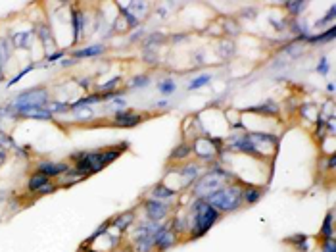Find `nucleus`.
<instances>
[{
	"label": "nucleus",
	"instance_id": "1",
	"mask_svg": "<svg viewBox=\"0 0 336 252\" xmlns=\"http://www.w3.org/2000/svg\"><path fill=\"white\" fill-rule=\"evenodd\" d=\"M129 142H119V146H113L108 150H92V152H79V154H73L75 158V169L81 173V175H92V173H98L100 169H104L108 164L115 162L123 150H127Z\"/></svg>",
	"mask_w": 336,
	"mask_h": 252
},
{
	"label": "nucleus",
	"instance_id": "2",
	"mask_svg": "<svg viewBox=\"0 0 336 252\" xmlns=\"http://www.w3.org/2000/svg\"><path fill=\"white\" fill-rule=\"evenodd\" d=\"M219 216L221 214L213 206H209L206 202V198H196L192 202V208H190V239L204 237L217 224Z\"/></svg>",
	"mask_w": 336,
	"mask_h": 252
},
{
	"label": "nucleus",
	"instance_id": "3",
	"mask_svg": "<svg viewBox=\"0 0 336 252\" xmlns=\"http://www.w3.org/2000/svg\"><path fill=\"white\" fill-rule=\"evenodd\" d=\"M206 202L215 208L219 214L234 212L242 206V187L238 183L227 185L223 189L211 193L209 196H206Z\"/></svg>",
	"mask_w": 336,
	"mask_h": 252
},
{
	"label": "nucleus",
	"instance_id": "4",
	"mask_svg": "<svg viewBox=\"0 0 336 252\" xmlns=\"http://www.w3.org/2000/svg\"><path fill=\"white\" fill-rule=\"evenodd\" d=\"M48 102H50V98H48V91L45 87H33V89L20 92L14 98L12 110L20 115L27 110H33V108H45Z\"/></svg>",
	"mask_w": 336,
	"mask_h": 252
},
{
	"label": "nucleus",
	"instance_id": "5",
	"mask_svg": "<svg viewBox=\"0 0 336 252\" xmlns=\"http://www.w3.org/2000/svg\"><path fill=\"white\" fill-rule=\"evenodd\" d=\"M159 227H161L159 222H150V220L138 222V224L134 225L133 241H134V245H136V252L154 251V235L157 233Z\"/></svg>",
	"mask_w": 336,
	"mask_h": 252
},
{
	"label": "nucleus",
	"instance_id": "6",
	"mask_svg": "<svg viewBox=\"0 0 336 252\" xmlns=\"http://www.w3.org/2000/svg\"><path fill=\"white\" fill-rule=\"evenodd\" d=\"M225 181H227V179H223L221 175H217V173H213V171H209V173H206V175H200V177L196 179V183H194V195H196V198H206V196H209L211 193L223 189Z\"/></svg>",
	"mask_w": 336,
	"mask_h": 252
},
{
	"label": "nucleus",
	"instance_id": "7",
	"mask_svg": "<svg viewBox=\"0 0 336 252\" xmlns=\"http://www.w3.org/2000/svg\"><path fill=\"white\" fill-rule=\"evenodd\" d=\"M144 212H146V218L150 222H161L167 218L169 214V204L165 200H156V198H148L144 200Z\"/></svg>",
	"mask_w": 336,
	"mask_h": 252
},
{
	"label": "nucleus",
	"instance_id": "8",
	"mask_svg": "<svg viewBox=\"0 0 336 252\" xmlns=\"http://www.w3.org/2000/svg\"><path fill=\"white\" fill-rule=\"evenodd\" d=\"M175 245H177V233L167 225H161L154 235V249H157L159 252H165L173 249Z\"/></svg>",
	"mask_w": 336,
	"mask_h": 252
},
{
	"label": "nucleus",
	"instance_id": "9",
	"mask_svg": "<svg viewBox=\"0 0 336 252\" xmlns=\"http://www.w3.org/2000/svg\"><path fill=\"white\" fill-rule=\"evenodd\" d=\"M142 121V115L133 112V110H119L113 114V123L117 127H134Z\"/></svg>",
	"mask_w": 336,
	"mask_h": 252
},
{
	"label": "nucleus",
	"instance_id": "10",
	"mask_svg": "<svg viewBox=\"0 0 336 252\" xmlns=\"http://www.w3.org/2000/svg\"><path fill=\"white\" fill-rule=\"evenodd\" d=\"M179 177H181V189H186V187H190L192 183H196V179L200 177V166H196V164H186V166H182L179 171Z\"/></svg>",
	"mask_w": 336,
	"mask_h": 252
},
{
	"label": "nucleus",
	"instance_id": "11",
	"mask_svg": "<svg viewBox=\"0 0 336 252\" xmlns=\"http://www.w3.org/2000/svg\"><path fill=\"white\" fill-rule=\"evenodd\" d=\"M67 169V164H64V162H41L39 164V168H37V171L39 173H43V175H46V177H58V175H62V173H66Z\"/></svg>",
	"mask_w": 336,
	"mask_h": 252
},
{
	"label": "nucleus",
	"instance_id": "12",
	"mask_svg": "<svg viewBox=\"0 0 336 252\" xmlns=\"http://www.w3.org/2000/svg\"><path fill=\"white\" fill-rule=\"evenodd\" d=\"M83 25H85V20H83V12L73 8L71 10V27H73V43H77L79 39H83Z\"/></svg>",
	"mask_w": 336,
	"mask_h": 252
},
{
	"label": "nucleus",
	"instance_id": "13",
	"mask_svg": "<svg viewBox=\"0 0 336 252\" xmlns=\"http://www.w3.org/2000/svg\"><path fill=\"white\" fill-rule=\"evenodd\" d=\"M134 222H136V218H134L133 210H127V212L119 214L117 218H112V225L113 227H117L119 231H127Z\"/></svg>",
	"mask_w": 336,
	"mask_h": 252
},
{
	"label": "nucleus",
	"instance_id": "14",
	"mask_svg": "<svg viewBox=\"0 0 336 252\" xmlns=\"http://www.w3.org/2000/svg\"><path fill=\"white\" fill-rule=\"evenodd\" d=\"M175 196H177V191L165 183H157L152 189V198H156V200H169V198H175Z\"/></svg>",
	"mask_w": 336,
	"mask_h": 252
},
{
	"label": "nucleus",
	"instance_id": "15",
	"mask_svg": "<svg viewBox=\"0 0 336 252\" xmlns=\"http://www.w3.org/2000/svg\"><path fill=\"white\" fill-rule=\"evenodd\" d=\"M265 195V189H261V187H244L242 189V202H246V204H256L261 196Z\"/></svg>",
	"mask_w": 336,
	"mask_h": 252
},
{
	"label": "nucleus",
	"instance_id": "16",
	"mask_svg": "<svg viewBox=\"0 0 336 252\" xmlns=\"http://www.w3.org/2000/svg\"><path fill=\"white\" fill-rule=\"evenodd\" d=\"M335 212L333 210H329L327 212V218H325V222H323V225H321V231H319V235L323 237V241H329V239H335Z\"/></svg>",
	"mask_w": 336,
	"mask_h": 252
},
{
	"label": "nucleus",
	"instance_id": "17",
	"mask_svg": "<svg viewBox=\"0 0 336 252\" xmlns=\"http://www.w3.org/2000/svg\"><path fill=\"white\" fill-rule=\"evenodd\" d=\"M106 50L104 45H92V46H87V48H81V50H75L71 52L73 60H81V58H92V56H100L102 52Z\"/></svg>",
	"mask_w": 336,
	"mask_h": 252
},
{
	"label": "nucleus",
	"instance_id": "18",
	"mask_svg": "<svg viewBox=\"0 0 336 252\" xmlns=\"http://www.w3.org/2000/svg\"><path fill=\"white\" fill-rule=\"evenodd\" d=\"M33 31H22V33H16L14 37H12V43H14V46L16 48H31V45H33Z\"/></svg>",
	"mask_w": 336,
	"mask_h": 252
},
{
	"label": "nucleus",
	"instance_id": "19",
	"mask_svg": "<svg viewBox=\"0 0 336 252\" xmlns=\"http://www.w3.org/2000/svg\"><path fill=\"white\" fill-rule=\"evenodd\" d=\"M190 154H192V144L181 142V144H177V146L173 148V152L169 154V158H171V160H186Z\"/></svg>",
	"mask_w": 336,
	"mask_h": 252
},
{
	"label": "nucleus",
	"instance_id": "20",
	"mask_svg": "<svg viewBox=\"0 0 336 252\" xmlns=\"http://www.w3.org/2000/svg\"><path fill=\"white\" fill-rule=\"evenodd\" d=\"M20 115L22 117H29V119H48V121L54 117V114H50L48 108H33V110H27V112H23Z\"/></svg>",
	"mask_w": 336,
	"mask_h": 252
},
{
	"label": "nucleus",
	"instance_id": "21",
	"mask_svg": "<svg viewBox=\"0 0 336 252\" xmlns=\"http://www.w3.org/2000/svg\"><path fill=\"white\" fill-rule=\"evenodd\" d=\"M336 35V29L335 27H331L327 33H321V35H308L304 41H308V43H311V45H315V43H331L333 39H335Z\"/></svg>",
	"mask_w": 336,
	"mask_h": 252
},
{
	"label": "nucleus",
	"instance_id": "22",
	"mask_svg": "<svg viewBox=\"0 0 336 252\" xmlns=\"http://www.w3.org/2000/svg\"><path fill=\"white\" fill-rule=\"evenodd\" d=\"M50 183V177H46V175H43V173H35V175H31V179H29V183H27V187H29V191H39L43 185Z\"/></svg>",
	"mask_w": 336,
	"mask_h": 252
},
{
	"label": "nucleus",
	"instance_id": "23",
	"mask_svg": "<svg viewBox=\"0 0 336 252\" xmlns=\"http://www.w3.org/2000/svg\"><path fill=\"white\" fill-rule=\"evenodd\" d=\"M37 31H39V39H41V43H43L45 46L52 48V46L56 45V41L52 39L50 29H48V25H39V27H37Z\"/></svg>",
	"mask_w": 336,
	"mask_h": 252
},
{
	"label": "nucleus",
	"instance_id": "24",
	"mask_svg": "<svg viewBox=\"0 0 336 252\" xmlns=\"http://www.w3.org/2000/svg\"><path fill=\"white\" fill-rule=\"evenodd\" d=\"M211 81V73H202V75H198V77H194L190 83H188V91H196V89H200V87H206L207 83Z\"/></svg>",
	"mask_w": 336,
	"mask_h": 252
},
{
	"label": "nucleus",
	"instance_id": "25",
	"mask_svg": "<svg viewBox=\"0 0 336 252\" xmlns=\"http://www.w3.org/2000/svg\"><path fill=\"white\" fill-rule=\"evenodd\" d=\"M157 91L161 92L163 96H169V94H173L177 91V83L173 79H163V81L157 83Z\"/></svg>",
	"mask_w": 336,
	"mask_h": 252
},
{
	"label": "nucleus",
	"instance_id": "26",
	"mask_svg": "<svg viewBox=\"0 0 336 252\" xmlns=\"http://www.w3.org/2000/svg\"><path fill=\"white\" fill-rule=\"evenodd\" d=\"M284 6L288 8V12H290L292 16H298V14H302V12L306 10L308 2H304V0H294V2H286Z\"/></svg>",
	"mask_w": 336,
	"mask_h": 252
},
{
	"label": "nucleus",
	"instance_id": "27",
	"mask_svg": "<svg viewBox=\"0 0 336 252\" xmlns=\"http://www.w3.org/2000/svg\"><path fill=\"white\" fill-rule=\"evenodd\" d=\"M150 85V77L148 75H138V77H133L131 79V83H129V87L131 89H146Z\"/></svg>",
	"mask_w": 336,
	"mask_h": 252
},
{
	"label": "nucleus",
	"instance_id": "28",
	"mask_svg": "<svg viewBox=\"0 0 336 252\" xmlns=\"http://www.w3.org/2000/svg\"><path fill=\"white\" fill-rule=\"evenodd\" d=\"M48 104H50V106H48L50 114H58V112H67V110H71L69 104H66V102H48Z\"/></svg>",
	"mask_w": 336,
	"mask_h": 252
},
{
	"label": "nucleus",
	"instance_id": "29",
	"mask_svg": "<svg viewBox=\"0 0 336 252\" xmlns=\"http://www.w3.org/2000/svg\"><path fill=\"white\" fill-rule=\"evenodd\" d=\"M10 52L6 48V41H0V79H2V68H4V62L8 60Z\"/></svg>",
	"mask_w": 336,
	"mask_h": 252
},
{
	"label": "nucleus",
	"instance_id": "30",
	"mask_svg": "<svg viewBox=\"0 0 336 252\" xmlns=\"http://www.w3.org/2000/svg\"><path fill=\"white\" fill-rule=\"evenodd\" d=\"M33 69H35V64H31V66H27V68H23L22 71H20V73H18V75L14 77V79H10V83H8V87H14V85H16V83H18V81H20L22 77H25V75H27L29 71H33Z\"/></svg>",
	"mask_w": 336,
	"mask_h": 252
},
{
	"label": "nucleus",
	"instance_id": "31",
	"mask_svg": "<svg viewBox=\"0 0 336 252\" xmlns=\"http://www.w3.org/2000/svg\"><path fill=\"white\" fill-rule=\"evenodd\" d=\"M121 81V77H113V79H110V81H106L104 85H100V91L102 92H112V91H115V87H117V83Z\"/></svg>",
	"mask_w": 336,
	"mask_h": 252
},
{
	"label": "nucleus",
	"instance_id": "32",
	"mask_svg": "<svg viewBox=\"0 0 336 252\" xmlns=\"http://www.w3.org/2000/svg\"><path fill=\"white\" fill-rule=\"evenodd\" d=\"M121 14L127 18V22H129V25H131V27H136V25H138V18L134 16L129 8H123V6H121Z\"/></svg>",
	"mask_w": 336,
	"mask_h": 252
},
{
	"label": "nucleus",
	"instance_id": "33",
	"mask_svg": "<svg viewBox=\"0 0 336 252\" xmlns=\"http://www.w3.org/2000/svg\"><path fill=\"white\" fill-rule=\"evenodd\" d=\"M333 20H335V6H331V8H329V12H327V16H325L323 20H319V22L315 23V25H317V27H325L327 23L333 22Z\"/></svg>",
	"mask_w": 336,
	"mask_h": 252
},
{
	"label": "nucleus",
	"instance_id": "34",
	"mask_svg": "<svg viewBox=\"0 0 336 252\" xmlns=\"http://www.w3.org/2000/svg\"><path fill=\"white\" fill-rule=\"evenodd\" d=\"M317 71H319L321 75H327V73H329V62H327V58H325V56L319 60V64H317Z\"/></svg>",
	"mask_w": 336,
	"mask_h": 252
},
{
	"label": "nucleus",
	"instance_id": "35",
	"mask_svg": "<svg viewBox=\"0 0 336 252\" xmlns=\"http://www.w3.org/2000/svg\"><path fill=\"white\" fill-rule=\"evenodd\" d=\"M321 252H336V243H335V239L323 241V249H321Z\"/></svg>",
	"mask_w": 336,
	"mask_h": 252
},
{
	"label": "nucleus",
	"instance_id": "36",
	"mask_svg": "<svg viewBox=\"0 0 336 252\" xmlns=\"http://www.w3.org/2000/svg\"><path fill=\"white\" fill-rule=\"evenodd\" d=\"M92 112H90L89 108H85V110H81V112H75V119H79V121H83V119H90L92 117Z\"/></svg>",
	"mask_w": 336,
	"mask_h": 252
},
{
	"label": "nucleus",
	"instance_id": "37",
	"mask_svg": "<svg viewBox=\"0 0 336 252\" xmlns=\"http://www.w3.org/2000/svg\"><path fill=\"white\" fill-rule=\"evenodd\" d=\"M54 191H56V185L46 183V185H43L39 191H37V195H50V193H54Z\"/></svg>",
	"mask_w": 336,
	"mask_h": 252
},
{
	"label": "nucleus",
	"instance_id": "38",
	"mask_svg": "<svg viewBox=\"0 0 336 252\" xmlns=\"http://www.w3.org/2000/svg\"><path fill=\"white\" fill-rule=\"evenodd\" d=\"M64 56H66V52H64V50H62V52L58 50V52H54V54H50V56H48V62H54V60H60V58H64Z\"/></svg>",
	"mask_w": 336,
	"mask_h": 252
},
{
	"label": "nucleus",
	"instance_id": "39",
	"mask_svg": "<svg viewBox=\"0 0 336 252\" xmlns=\"http://www.w3.org/2000/svg\"><path fill=\"white\" fill-rule=\"evenodd\" d=\"M327 89H329V92H333L335 91V83H329V87H327Z\"/></svg>",
	"mask_w": 336,
	"mask_h": 252
},
{
	"label": "nucleus",
	"instance_id": "40",
	"mask_svg": "<svg viewBox=\"0 0 336 252\" xmlns=\"http://www.w3.org/2000/svg\"><path fill=\"white\" fill-rule=\"evenodd\" d=\"M89 252H98V251H89Z\"/></svg>",
	"mask_w": 336,
	"mask_h": 252
}]
</instances>
